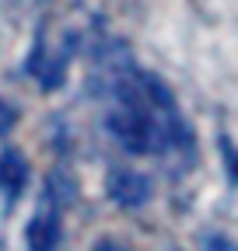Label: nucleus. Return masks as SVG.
I'll return each mask as SVG.
<instances>
[{
	"label": "nucleus",
	"instance_id": "1",
	"mask_svg": "<svg viewBox=\"0 0 238 251\" xmlns=\"http://www.w3.org/2000/svg\"><path fill=\"white\" fill-rule=\"evenodd\" d=\"M105 192L116 206L123 209H140L147 199H151V181L140 171H130V168H112L109 171V181H105Z\"/></svg>",
	"mask_w": 238,
	"mask_h": 251
},
{
	"label": "nucleus",
	"instance_id": "3",
	"mask_svg": "<svg viewBox=\"0 0 238 251\" xmlns=\"http://www.w3.org/2000/svg\"><path fill=\"white\" fill-rule=\"evenodd\" d=\"M60 216L56 209H42L35 213L32 220H28V227H25V241H28V251H56L60 244Z\"/></svg>",
	"mask_w": 238,
	"mask_h": 251
},
{
	"label": "nucleus",
	"instance_id": "2",
	"mask_svg": "<svg viewBox=\"0 0 238 251\" xmlns=\"http://www.w3.org/2000/svg\"><path fill=\"white\" fill-rule=\"evenodd\" d=\"M28 178H32V168H28L25 153L7 147L4 153H0V192H4L7 199H18L25 192Z\"/></svg>",
	"mask_w": 238,
	"mask_h": 251
},
{
	"label": "nucleus",
	"instance_id": "6",
	"mask_svg": "<svg viewBox=\"0 0 238 251\" xmlns=\"http://www.w3.org/2000/svg\"><path fill=\"white\" fill-rule=\"evenodd\" d=\"M95 251H130L123 241H116V237H102L98 244H95Z\"/></svg>",
	"mask_w": 238,
	"mask_h": 251
},
{
	"label": "nucleus",
	"instance_id": "5",
	"mask_svg": "<svg viewBox=\"0 0 238 251\" xmlns=\"http://www.w3.org/2000/svg\"><path fill=\"white\" fill-rule=\"evenodd\" d=\"M14 122H18V108H14L11 101L0 98V136L11 133V129H14Z\"/></svg>",
	"mask_w": 238,
	"mask_h": 251
},
{
	"label": "nucleus",
	"instance_id": "4",
	"mask_svg": "<svg viewBox=\"0 0 238 251\" xmlns=\"http://www.w3.org/2000/svg\"><path fill=\"white\" fill-rule=\"evenodd\" d=\"M46 192H49V196H56V199H60V206H63V202H70V199L77 196V188H74L70 175L53 171V175H49V181H46Z\"/></svg>",
	"mask_w": 238,
	"mask_h": 251
},
{
	"label": "nucleus",
	"instance_id": "7",
	"mask_svg": "<svg viewBox=\"0 0 238 251\" xmlns=\"http://www.w3.org/2000/svg\"><path fill=\"white\" fill-rule=\"evenodd\" d=\"M228 175L238 181V150H228Z\"/></svg>",
	"mask_w": 238,
	"mask_h": 251
}]
</instances>
